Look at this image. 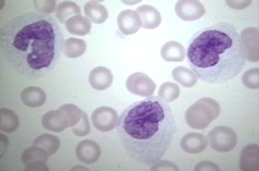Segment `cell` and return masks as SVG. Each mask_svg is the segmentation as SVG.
I'll return each instance as SVG.
<instances>
[{"label":"cell","instance_id":"cell-1","mask_svg":"<svg viewBox=\"0 0 259 171\" xmlns=\"http://www.w3.org/2000/svg\"><path fill=\"white\" fill-rule=\"evenodd\" d=\"M64 35L51 15L30 12L8 21L0 30V47L21 75L39 78L55 68L64 53Z\"/></svg>","mask_w":259,"mask_h":171},{"label":"cell","instance_id":"cell-2","mask_svg":"<svg viewBox=\"0 0 259 171\" xmlns=\"http://www.w3.org/2000/svg\"><path fill=\"white\" fill-rule=\"evenodd\" d=\"M116 127L125 153L143 165H153L160 160L177 132L171 107L156 96L127 107L121 113Z\"/></svg>","mask_w":259,"mask_h":171},{"label":"cell","instance_id":"cell-3","mask_svg":"<svg viewBox=\"0 0 259 171\" xmlns=\"http://www.w3.org/2000/svg\"><path fill=\"white\" fill-rule=\"evenodd\" d=\"M187 57L198 79L208 84H221L233 79L245 64L239 32L228 22L198 32L189 43Z\"/></svg>","mask_w":259,"mask_h":171},{"label":"cell","instance_id":"cell-4","mask_svg":"<svg viewBox=\"0 0 259 171\" xmlns=\"http://www.w3.org/2000/svg\"><path fill=\"white\" fill-rule=\"evenodd\" d=\"M220 103L213 98L205 97L190 105L185 113V121L192 129H205L220 117Z\"/></svg>","mask_w":259,"mask_h":171},{"label":"cell","instance_id":"cell-5","mask_svg":"<svg viewBox=\"0 0 259 171\" xmlns=\"http://www.w3.org/2000/svg\"><path fill=\"white\" fill-rule=\"evenodd\" d=\"M238 141L237 134L228 126H216L208 134L210 148L216 152L226 153L236 148Z\"/></svg>","mask_w":259,"mask_h":171},{"label":"cell","instance_id":"cell-6","mask_svg":"<svg viewBox=\"0 0 259 171\" xmlns=\"http://www.w3.org/2000/svg\"><path fill=\"white\" fill-rule=\"evenodd\" d=\"M125 86L130 93L142 97H150L156 91V83L143 72H135L130 76Z\"/></svg>","mask_w":259,"mask_h":171},{"label":"cell","instance_id":"cell-7","mask_svg":"<svg viewBox=\"0 0 259 171\" xmlns=\"http://www.w3.org/2000/svg\"><path fill=\"white\" fill-rule=\"evenodd\" d=\"M119 120L118 113L115 109L110 107H100L97 108L91 117L92 124L95 129L103 133H107L117 126Z\"/></svg>","mask_w":259,"mask_h":171},{"label":"cell","instance_id":"cell-8","mask_svg":"<svg viewBox=\"0 0 259 171\" xmlns=\"http://www.w3.org/2000/svg\"><path fill=\"white\" fill-rule=\"evenodd\" d=\"M241 43L245 59L249 62L257 63L259 61V30L256 27H247L243 29L241 35Z\"/></svg>","mask_w":259,"mask_h":171},{"label":"cell","instance_id":"cell-9","mask_svg":"<svg viewBox=\"0 0 259 171\" xmlns=\"http://www.w3.org/2000/svg\"><path fill=\"white\" fill-rule=\"evenodd\" d=\"M175 12L183 21L191 22L201 19L205 13V9L198 0H180L175 5Z\"/></svg>","mask_w":259,"mask_h":171},{"label":"cell","instance_id":"cell-10","mask_svg":"<svg viewBox=\"0 0 259 171\" xmlns=\"http://www.w3.org/2000/svg\"><path fill=\"white\" fill-rule=\"evenodd\" d=\"M120 31L125 36L134 35L142 27V21L135 10H124L120 12L117 19Z\"/></svg>","mask_w":259,"mask_h":171},{"label":"cell","instance_id":"cell-11","mask_svg":"<svg viewBox=\"0 0 259 171\" xmlns=\"http://www.w3.org/2000/svg\"><path fill=\"white\" fill-rule=\"evenodd\" d=\"M102 154L101 146L93 140H83L78 143L76 148V156L82 164H94Z\"/></svg>","mask_w":259,"mask_h":171},{"label":"cell","instance_id":"cell-12","mask_svg":"<svg viewBox=\"0 0 259 171\" xmlns=\"http://www.w3.org/2000/svg\"><path fill=\"white\" fill-rule=\"evenodd\" d=\"M41 123L44 128L54 133H62L67 127H69L66 116L60 109L47 112L42 117Z\"/></svg>","mask_w":259,"mask_h":171},{"label":"cell","instance_id":"cell-13","mask_svg":"<svg viewBox=\"0 0 259 171\" xmlns=\"http://www.w3.org/2000/svg\"><path fill=\"white\" fill-rule=\"evenodd\" d=\"M208 144V139L202 134L189 133L181 140L182 150L189 154H199L203 152Z\"/></svg>","mask_w":259,"mask_h":171},{"label":"cell","instance_id":"cell-14","mask_svg":"<svg viewBox=\"0 0 259 171\" xmlns=\"http://www.w3.org/2000/svg\"><path fill=\"white\" fill-rule=\"evenodd\" d=\"M240 169L243 171L259 170V146L248 144L242 150L240 155Z\"/></svg>","mask_w":259,"mask_h":171},{"label":"cell","instance_id":"cell-15","mask_svg":"<svg viewBox=\"0 0 259 171\" xmlns=\"http://www.w3.org/2000/svg\"><path fill=\"white\" fill-rule=\"evenodd\" d=\"M113 81L112 72L106 67H96L89 75V83L96 91H104L111 86Z\"/></svg>","mask_w":259,"mask_h":171},{"label":"cell","instance_id":"cell-16","mask_svg":"<svg viewBox=\"0 0 259 171\" xmlns=\"http://www.w3.org/2000/svg\"><path fill=\"white\" fill-rule=\"evenodd\" d=\"M136 12L139 13L141 21H142V27L145 29H156L157 27L160 26L162 18L161 14L156 9L155 7L149 6V5H145L139 7V9L136 10Z\"/></svg>","mask_w":259,"mask_h":171},{"label":"cell","instance_id":"cell-17","mask_svg":"<svg viewBox=\"0 0 259 171\" xmlns=\"http://www.w3.org/2000/svg\"><path fill=\"white\" fill-rule=\"evenodd\" d=\"M22 102L30 108L41 107L46 103L47 95L42 88L37 86H29L24 88L21 93Z\"/></svg>","mask_w":259,"mask_h":171},{"label":"cell","instance_id":"cell-18","mask_svg":"<svg viewBox=\"0 0 259 171\" xmlns=\"http://www.w3.org/2000/svg\"><path fill=\"white\" fill-rule=\"evenodd\" d=\"M65 28L71 35L87 36L91 31V22L82 15H76L65 23Z\"/></svg>","mask_w":259,"mask_h":171},{"label":"cell","instance_id":"cell-19","mask_svg":"<svg viewBox=\"0 0 259 171\" xmlns=\"http://www.w3.org/2000/svg\"><path fill=\"white\" fill-rule=\"evenodd\" d=\"M85 18L95 24H103L108 19V11L100 2H89L84 5Z\"/></svg>","mask_w":259,"mask_h":171},{"label":"cell","instance_id":"cell-20","mask_svg":"<svg viewBox=\"0 0 259 171\" xmlns=\"http://www.w3.org/2000/svg\"><path fill=\"white\" fill-rule=\"evenodd\" d=\"M161 57L165 62H183L185 60V48L177 41H168L161 48Z\"/></svg>","mask_w":259,"mask_h":171},{"label":"cell","instance_id":"cell-21","mask_svg":"<svg viewBox=\"0 0 259 171\" xmlns=\"http://www.w3.org/2000/svg\"><path fill=\"white\" fill-rule=\"evenodd\" d=\"M31 145L38 146V148L45 150L48 153V155L51 156L58 152L61 145V141L56 136L50 134H44L38 136L36 139L32 141Z\"/></svg>","mask_w":259,"mask_h":171},{"label":"cell","instance_id":"cell-22","mask_svg":"<svg viewBox=\"0 0 259 171\" xmlns=\"http://www.w3.org/2000/svg\"><path fill=\"white\" fill-rule=\"evenodd\" d=\"M20 126V119L16 114L9 109H0V130L3 133H14Z\"/></svg>","mask_w":259,"mask_h":171},{"label":"cell","instance_id":"cell-23","mask_svg":"<svg viewBox=\"0 0 259 171\" xmlns=\"http://www.w3.org/2000/svg\"><path fill=\"white\" fill-rule=\"evenodd\" d=\"M76 15H81V9L76 3L63 2L56 7L55 16L62 24H65L69 19L74 18Z\"/></svg>","mask_w":259,"mask_h":171},{"label":"cell","instance_id":"cell-24","mask_svg":"<svg viewBox=\"0 0 259 171\" xmlns=\"http://www.w3.org/2000/svg\"><path fill=\"white\" fill-rule=\"evenodd\" d=\"M172 77L177 83L187 88L194 86L198 82V77L196 76V73L183 66L174 68L172 71Z\"/></svg>","mask_w":259,"mask_h":171},{"label":"cell","instance_id":"cell-25","mask_svg":"<svg viewBox=\"0 0 259 171\" xmlns=\"http://www.w3.org/2000/svg\"><path fill=\"white\" fill-rule=\"evenodd\" d=\"M87 51V43L82 39L69 38L64 43V55L68 59H77Z\"/></svg>","mask_w":259,"mask_h":171},{"label":"cell","instance_id":"cell-26","mask_svg":"<svg viewBox=\"0 0 259 171\" xmlns=\"http://www.w3.org/2000/svg\"><path fill=\"white\" fill-rule=\"evenodd\" d=\"M48 153L38 148V146L35 145H31L30 148L26 149L22 153V161L24 165H27L30 164V162H34V161H40V160H44V161H48Z\"/></svg>","mask_w":259,"mask_h":171},{"label":"cell","instance_id":"cell-27","mask_svg":"<svg viewBox=\"0 0 259 171\" xmlns=\"http://www.w3.org/2000/svg\"><path fill=\"white\" fill-rule=\"evenodd\" d=\"M158 95L165 102H172L176 100L181 95V88L177 84L172 82H165L159 88Z\"/></svg>","mask_w":259,"mask_h":171},{"label":"cell","instance_id":"cell-28","mask_svg":"<svg viewBox=\"0 0 259 171\" xmlns=\"http://www.w3.org/2000/svg\"><path fill=\"white\" fill-rule=\"evenodd\" d=\"M60 110L65 114V116H66L70 127L76 126L80 122L81 118H82V114H83L82 110L78 108L77 105L71 104V103L63 104L60 108Z\"/></svg>","mask_w":259,"mask_h":171},{"label":"cell","instance_id":"cell-29","mask_svg":"<svg viewBox=\"0 0 259 171\" xmlns=\"http://www.w3.org/2000/svg\"><path fill=\"white\" fill-rule=\"evenodd\" d=\"M242 82L247 88L258 89L259 88V68H253L244 72L242 76Z\"/></svg>","mask_w":259,"mask_h":171},{"label":"cell","instance_id":"cell-30","mask_svg":"<svg viewBox=\"0 0 259 171\" xmlns=\"http://www.w3.org/2000/svg\"><path fill=\"white\" fill-rule=\"evenodd\" d=\"M72 132H74V134L78 137H84L90 134L91 125L88 119V114L85 112H83L82 118H81L79 123L76 126L72 127Z\"/></svg>","mask_w":259,"mask_h":171},{"label":"cell","instance_id":"cell-31","mask_svg":"<svg viewBox=\"0 0 259 171\" xmlns=\"http://www.w3.org/2000/svg\"><path fill=\"white\" fill-rule=\"evenodd\" d=\"M34 6L38 12L48 15L56 10L55 0H34Z\"/></svg>","mask_w":259,"mask_h":171},{"label":"cell","instance_id":"cell-32","mask_svg":"<svg viewBox=\"0 0 259 171\" xmlns=\"http://www.w3.org/2000/svg\"><path fill=\"white\" fill-rule=\"evenodd\" d=\"M151 171H177L178 167L172 161L168 160H158L150 168Z\"/></svg>","mask_w":259,"mask_h":171},{"label":"cell","instance_id":"cell-33","mask_svg":"<svg viewBox=\"0 0 259 171\" xmlns=\"http://www.w3.org/2000/svg\"><path fill=\"white\" fill-rule=\"evenodd\" d=\"M194 170L196 171H218L220 170V167H218L215 162L213 161H208V160H204L201 161L199 164H197V166L194 167Z\"/></svg>","mask_w":259,"mask_h":171},{"label":"cell","instance_id":"cell-34","mask_svg":"<svg viewBox=\"0 0 259 171\" xmlns=\"http://www.w3.org/2000/svg\"><path fill=\"white\" fill-rule=\"evenodd\" d=\"M24 170L26 171H38V170H41V171H48L49 168L47 166V161L44 160H40V161H34V162H30V164L25 165V168Z\"/></svg>","mask_w":259,"mask_h":171},{"label":"cell","instance_id":"cell-35","mask_svg":"<svg viewBox=\"0 0 259 171\" xmlns=\"http://www.w3.org/2000/svg\"><path fill=\"white\" fill-rule=\"evenodd\" d=\"M227 5H228L231 9H236V10H243V9H246V8L248 6H250V4H252V0H242V2H237V0H233V2H230V0H228V2L226 3Z\"/></svg>","mask_w":259,"mask_h":171},{"label":"cell","instance_id":"cell-36","mask_svg":"<svg viewBox=\"0 0 259 171\" xmlns=\"http://www.w3.org/2000/svg\"><path fill=\"white\" fill-rule=\"evenodd\" d=\"M8 148H9V140L7 139V137L4 134H0V157L5 155Z\"/></svg>","mask_w":259,"mask_h":171},{"label":"cell","instance_id":"cell-37","mask_svg":"<svg viewBox=\"0 0 259 171\" xmlns=\"http://www.w3.org/2000/svg\"><path fill=\"white\" fill-rule=\"evenodd\" d=\"M141 2V0H135V2H123V4H125V5H136V4H139Z\"/></svg>","mask_w":259,"mask_h":171},{"label":"cell","instance_id":"cell-38","mask_svg":"<svg viewBox=\"0 0 259 171\" xmlns=\"http://www.w3.org/2000/svg\"><path fill=\"white\" fill-rule=\"evenodd\" d=\"M72 170H88V168H84V167H74L72 168Z\"/></svg>","mask_w":259,"mask_h":171}]
</instances>
